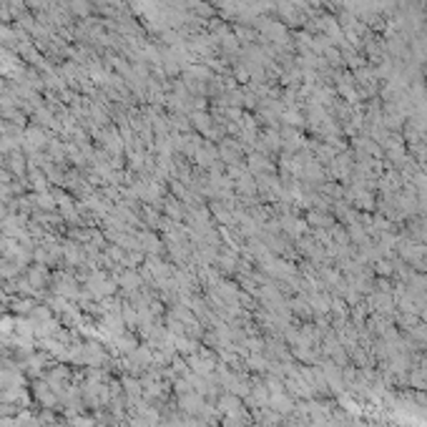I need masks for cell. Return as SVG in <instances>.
<instances>
[{"mask_svg": "<svg viewBox=\"0 0 427 427\" xmlns=\"http://www.w3.org/2000/svg\"><path fill=\"white\" fill-rule=\"evenodd\" d=\"M73 427H93V422L91 419H86V417H73V422H71Z\"/></svg>", "mask_w": 427, "mask_h": 427, "instance_id": "1", "label": "cell"}]
</instances>
